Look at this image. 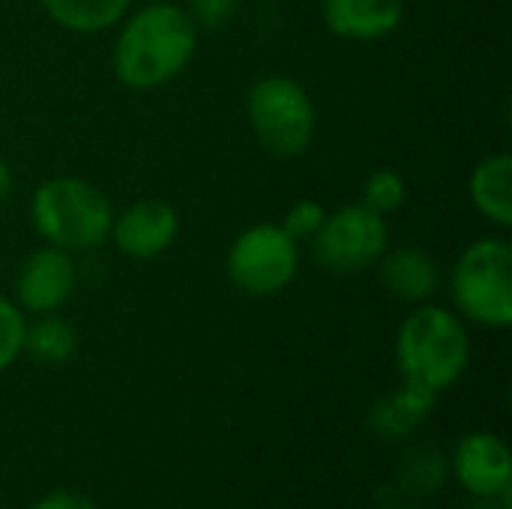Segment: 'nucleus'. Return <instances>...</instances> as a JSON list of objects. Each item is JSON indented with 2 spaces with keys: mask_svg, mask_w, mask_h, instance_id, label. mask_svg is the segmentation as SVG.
<instances>
[{
  "mask_svg": "<svg viewBox=\"0 0 512 509\" xmlns=\"http://www.w3.org/2000/svg\"><path fill=\"white\" fill-rule=\"evenodd\" d=\"M405 198H408V183L396 168H375L363 180V189H360V201L366 207H372L375 213L387 216V219L396 210H402Z\"/></svg>",
  "mask_w": 512,
  "mask_h": 509,
  "instance_id": "18",
  "label": "nucleus"
},
{
  "mask_svg": "<svg viewBox=\"0 0 512 509\" xmlns=\"http://www.w3.org/2000/svg\"><path fill=\"white\" fill-rule=\"evenodd\" d=\"M324 27L348 42L393 36L405 18V0H318Z\"/></svg>",
  "mask_w": 512,
  "mask_h": 509,
  "instance_id": "11",
  "label": "nucleus"
},
{
  "mask_svg": "<svg viewBox=\"0 0 512 509\" xmlns=\"http://www.w3.org/2000/svg\"><path fill=\"white\" fill-rule=\"evenodd\" d=\"M447 480V462L432 447L411 450L399 465V483L411 498H432Z\"/></svg>",
  "mask_w": 512,
  "mask_h": 509,
  "instance_id": "17",
  "label": "nucleus"
},
{
  "mask_svg": "<svg viewBox=\"0 0 512 509\" xmlns=\"http://www.w3.org/2000/svg\"><path fill=\"white\" fill-rule=\"evenodd\" d=\"M30 509H96L93 501H87L84 495H72V492H51L42 501H36Z\"/></svg>",
  "mask_w": 512,
  "mask_h": 509,
  "instance_id": "22",
  "label": "nucleus"
},
{
  "mask_svg": "<svg viewBox=\"0 0 512 509\" xmlns=\"http://www.w3.org/2000/svg\"><path fill=\"white\" fill-rule=\"evenodd\" d=\"M468 198L474 210L495 228H512V156L489 153L468 177Z\"/></svg>",
  "mask_w": 512,
  "mask_h": 509,
  "instance_id": "13",
  "label": "nucleus"
},
{
  "mask_svg": "<svg viewBox=\"0 0 512 509\" xmlns=\"http://www.w3.org/2000/svg\"><path fill=\"white\" fill-rule=\"evenodd\" d=\"M456 480L477 498H504L512 483V462L507 444L498 435H468L453 456Z\"/></svg>",
  "mask_w": 512,
  "mask_h": 509,
  "instance_id": "10",
  "label": "nucleus"
},
{
  "mask_svg": "<svg viewBox=\"0 0 512 509\" xmlns=\"http://www.w3.org/2000/svg\"><path fill=\"white\" fill-rule=\"evenodd\" d=\"M111 222L114 207L108 195L81 177H51L30 198V225L39 240L72 255L102 249Z\"/></svg>",
  "mask_w": 512,
  "mask_h": 509,
  "instance_id": "3",
  "label": "nucleus"
},
{
  "mask_svg": "<svg viewBox=\"0 0 512 509\" xmlns=\"http://www.w3.org/2000/svg\"><path fill=\"white\" fill-rule=\"evenodd\" d=\"M396 363L405 381L444 393L471 363V336L465 321L447 306L420 303L396 333Z\"/></svg>",
  "mask_w": 512,
  "mask_h": 509,
  "instance_id": "2",
  "label": "nucleus"
},
{
  "mask_svg": "<svg viewBox=\"0 0 512 509\" xmlns=\"http://www.w3.org/2000/svg\"><path fill=\"white\" fill-rule=\"evenodd\" d=\"M453 312L462 321L504 330L512 324V246L501 234L468 243L450 267Z\"/></svg>",
  "mask_w": 512,
  "mask_h": 509,
  "instance_id": "4",
  "label": "nucleus"
},
{
  "mask_svg": "<svg viewBox=\"0 0 512 509\" xmlns=\"http://www.w3.org/2000/svg\"><path fill=\"white\" fill-rule=\"evenodd\" d=\"M246 120L258 144L279 159L303 156L318 129L315 102L291 75L258 78L246 93Z\"/></svg>",
  "mask_w": 512,
  "mask_h": 509,
  "instance_id": "5",
  "label": "nucleus"
},
{
  "mask_svg": "<svg viewBox=\"0 0 512 509\" xmlns=\"http://www.w3.org/2000/svg\"><path fill=\"white\" fill-rule=\"evenodd\" d=\"M75 351H78V333L57 312L36 315V321L27 324L24 330V354H30L42 366H63L75 357Z\"/></svg>",
  "mask_w": 512,
  "mask_h": 509,
  "instance_id": "16",
  "label": "nucleus"
},
{
  "mask_svg": "<svg viewBox=\"0 0 512 509\" xmlns=\"http://www.w3.org/2000/svg\"><path fill=\"white\" fill-rule=\"evenodd\" d=\"M180 237V213L162 198H141L120 213L114 210L108 243L132 261H153L165 255Z\"/></svg>",
  "mask_w": 512,
  "mask_h": 509,
  "instance_id": "9",
  "label": "nucleus"
},
{
  "mask_svg": "<svg viewBox=\"0 0 512 509\" xmlns=\"http://www.w3.org/2000/svg\"><path fill=\"white\" fill-rule=\"evenodd\" d=\"M438 393L405 381L396 393H387L384 399H378L369 411V426L375 435L387 438V441H399L408 438L435 408Z\"/></svg>",
  "mask_w": 512,
  "mask_h": 509,
  "instance_id": "14",
  "label": "nucleus"
},
{
  "mask_svg": "<svg viewBox=\"0 0 512 509\" xmlns=\"http://www.w3.org/2000/svg\"><path fill=\"white\" fill-rule=\"evenodd\" d=\"M243 0H186L183 9L189 12V18L195 21V27L204 30H222L234 21V15L240 12Z\"/></svg>",
  "mask_w": 512,
  "mask_h": 509,
  "instance_id": "21",
  "label": "nucleus"
},
{
  "mask_svg": "<svg viewBox=\"0 0 512 509\" xmlns=\"http://www.w3.org/2000/svg\"><path fill=\"white\" fill-rule=\"evenodd\" d=\"M12 186H15V177H12V168H9V162H3L0 159V204L9 198V192H12Z\"/></svg>",
  "mask_w": 512,
  "mask_h": 509,
  "instance_id": "23",
  "label": "nucleus"
},
{
  "mask_svg": "<svg viewBox=\"0 0 512 509\" xmlns=\"http://www.w3.org/2000/svg\"><path fill=\"white\" fill-rule=\"evenodd\" d=\"M381 285L405 303H429L441 288L438 261L420 246H387L381 261L375 264Z\"/></svg>",
  "mask_w": 512,
  "mask_h": 509,
  "instance_id": "12",
  "label": "nucleus"
},
{
  "mask_svg": "<svg viewBox=\"0 0 512 509\" xmlns=\"http://www.w3.org/2000/svg\"><path fill=\"white\" fill-rule=\"evenodd\" d=\"M312 258L336 276H357L381 261L390 246V222L363 201L345 204L324 216L309 240Z\"/></svg>",
  "mask_w": 512,
  "mask_h": 509,
  "instance_id": "7",
  "label": "nucleus"
},
{
  "mask_svg": "<svg viewBox=\"0 0 512 509\" xmlns=\"http://www.w3.org/2000/svg\"><path fill=\"white\" fill-rule=\"evenodd\" d=\"M75 288H78L75 255L42 243L18 267L15 303L24 315H51L72 300Z\"/></svg>",
  "mask_w": 512,
  "mask_h": 509,
  "instance_id": "8",
  "label": "nucleus"
},
{
  "mask_svg": "<svg viewBox=\"0 0 512 509\" xmlns=\"http://www.w3.org/2000/svg\"><path fill=\"white\" fill-rule=\"evenodd\" d=\"M225 273L249 297H276L300 273V243L279 222H255L231 240Z\"/></svg>",
  "mask_w": 512,
  "mask_h": 509,
  "instance_id": "6",
  "label": "nucleus"
},
{
  "mask_svg": "<svg viewBox=\"0 0 512 509\" xmlns=\"http://www.w3.org/2000/svg\"><path fill=\"white\" fill-rule=\"evenodd\" d=\"M198 42L201 30L183 3L156 0L120 18L111 42V69L129 90H159L189 69Z\"/></svg>",
  "mask_w": 512,
  "mask_h": 509,
  "instance_id": "1",
  "label": "nucleus"
},
{
  "mask_svg": "<svg viewBox=\"0 0 512 509\" xmlns=\"http://www.w3.org/2000/svg\"><path fill=\"white\" fill-rule=\"evenodd\" d=\"M39 6L57 27L93 36L117 27L120 18L132 9V0H39Z\"/></svg>",
  "mask_w": 512,
  "mask_h": 509,
  "instance_id": "15",
  "label": "nucleus"
},
{
  "mask_svg": "<svg viewBox=\"0 0 512 509\" xmlns=\"http://www.w3.org/2000/svg\"><path fill=\"white\" fill-rule=\"evenodd\" d=\"M402 509H420V507H402Z\"/></svg>",
  "mask_w": 512,
  "mask_h": 509,
  "instance_id": "24",
  "label": "nucleus"
},
{
  "mask_svg": "<svg viewBox=\"0 0 512 509\" xmlns=\"http://www.w3.org/2000/svg\"><path fill=\"white\" fill-rule=\"evenodd\" d=\"M324 216H327V210H324L321 201H315V198H300V201H294V204L285 210V216H282L279 225H282L297 243H309V240L318 234Z\"/></svg>",
  "mask_w": 512,
  "mask_h": 509,
  "instance_id": "20",
  "label": "nucleus"
},
{
  "mask_svg": "<svg viewBox=\"0 0 512 509\" xmlns=\"http://www.w3.org/2000/svg\"><path fill=\"white\" fill-rule=\"evenodd\" d=\"M24 330L27 318L15 300L0 294V372L9 369L24 354Z\"/></svg>",
  "mask_w": 512,
  "mask_h": 509,
  "instance_id": "19",
  "label": "nucleus"
}]
</instances>
